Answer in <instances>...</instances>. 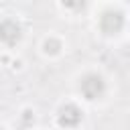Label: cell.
<instances>
[{"label": "cell", "mask_w": 130, "mask_h": 130, "mask_svg": "<svg viewBox=\"0 0 130 130\" xmlns=\"http://www.w3.org/2000/svg\"><path fill=\"white\" fill-rule=\"evenodd\" d=\"M20 35H22V30H20V26H18L14 20L6 18V20L0 22V41H2V43L14 45V43L20 41Z\"/></svg>", "instance_id": "3957f363"}, {"label": "cell", "mask_w": 130, "mask_h": 130, "mask_svg": "<svg viewBox=\"0 0 130 130\" xmlns=\"http://www.w3.org/2000/svg\"><path fill=\"white\" fill-rule=\"evenodd\" d=\"M0 130H2V126H0Z\"/></svg>", "instance_id": "8992f818"}, {"label": "cell", "mask_w": 130, "mask_h": 130, "mask_svg": "<svg viewBox=\"0 0 130 130\" xmlns=\"http://www.w3.org/2000/svg\"><path fill=\"white\" fill-rule=\"evenodd\" d=\"M100 26H102V30H104L106 35H116V32H120V28L124 26V16H122V12H120V10H108V12H104L102 18H100Z\"/></svg>", "instance_id": "6da1fadb"}, {"label": "cell", "mask_w": 130, "mask_h": 130, "mask_svg": "<svg viewBox=\"0 0 130 130\" xmlns=\"http://www.w3.org/2000/svg\"><path fill=\"white\" fill-rule=\"evenodd\" d=\"M104 79L100 77V75H85L83 79H81V93L87 98V100H95V98H100L102 93H104Z\"/></svg>", "instance_id": "7a4b0ae2"}, {"label": "cell", "mask_w": 130, "mask_h": 130, "mask_svg": "<svg viewBox=\"0 0 130 130\" xmlns=\"http://www.w3.org/2000/svg\"><path fill=\"white\" fill-rule=\"evenodd\" d=\"M45 51L47 53H57L59 51V43L57 41H47L45 43Z\"/></svg>", "instance_id": "5b68a950"}, {"label": "cell", "mask_w": 130, "mask_h": 130, "mask_svg": "<svg viewBox=\"0 0 130 130\" xmlns=\"http://www.w3.org/2000/svg\"><path fill=\"white\" fill-rule=\"evenodd\" d=\"M81 122V110L73 104H67L59 110V124L65 128H73Z\"/></svg>", "instance_id": "277c9868"}]
</instances>
